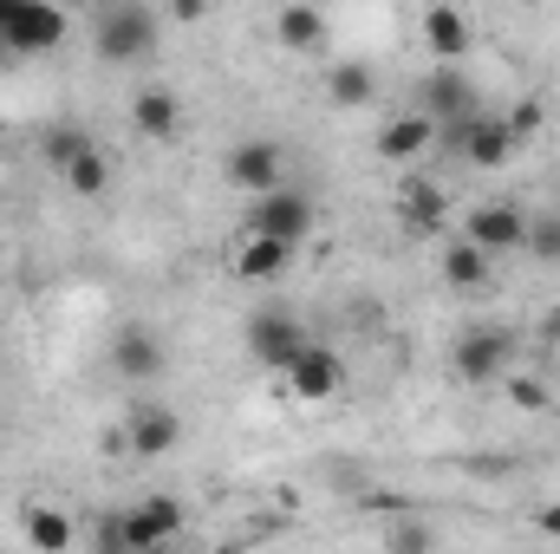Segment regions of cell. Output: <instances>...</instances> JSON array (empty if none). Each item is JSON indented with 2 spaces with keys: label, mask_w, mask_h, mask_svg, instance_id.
Segmentation results:
<instances>
[{
  "label": "cell",
  "mask_w": 560,
  "mask_h": 554,
  "mask_svg": "<svg viewBox=\"0 0 560 554\" xmlns=\"http://www.w3.org/2000/svg\"><path fill=\"white\" fill-rule=\"evenodd\" d=\"M436 138H443V131H436L423 112H398V118H385V131H378V157H385V163H418Z\"/></svg>",
  "instance_id": "cell-18"
},
{
  "label": "cell",
  "mask_w": 560,
  "mask_h": 554,
  "mask_svg": "<svg viewBox=\"0 0 560 554\" xmlns=\"http://www.w3.org/2000/svg\"><path fill=\"white\" fill-rule=\"evenodd\" d=\"M326 33H332V26H326L319 7H300V0H293V7H280L275 13V39L287 46V53H319Z\"/></svg>",
  "instance_id": "cell-22"
},
{
  "label": "cell",
  "mask_w": 560,
  "mask_h": 554,
  "mask_svg": "<svg viewBox=\"0 0 560 554\" xmlns=\"http://www.w3.org/2000/svg\"><path fill=\"white\" fill-rule=\"evenodd\" d=\"M313 196L306 189H275V196H255L248 203V235H268V242H280V249H300L306 235H313Z\"/></svg>",
  "instance_id": "cell-7"
},
{
  "label": "cell",
  "mask_w": 560,
  "mask_h": 554,
  "mask_svg": "<svg viewBox=\"0 0 560 554\" xmlns=\"http://www.w3.org/2000/svg\"><path fill=\"white\" fill-rule=\"evenodd\" d=\"M131 125L150 143H176V131H183V99L170 85H143L138 99H131Z\"/></svg>",
  "instance_id": "cell-13"
},
{
  "label": "cell",
  "mask_w": 560,
  "mask_h": 554,
  "mask_svg": "<svg viewBox=\"0 0 560 554\" xmlns=\"http://www.w3.org/2000/svg\"><path fill=\"white\" fill-rule=\"evenodd\" d=\"M280 385L300 399V405H326V399H339V385H346V366H339V353L332 346H306L287 372H280Z\"/></svg>",
  "instance_id": "cell-11"
},
{
  "label": "cell",
  "mask_w": 560,
  "mask_h": 554,
  "mask_svg": "<svg viewBox=\"0 0 560 554\" xmlns=\"http://www.w3.org/2000/svg\"><path fill=\"white\" fill-rule=\"evenodd\" d=\"M176 443H183V417H176V405H138V412L125 417V450L143 457V463L170 457Z\"/></svg>",
  "instance_id": "cell-12"
},
{
  "label": "cell",
  "mask_w": 560,
  "mask_h": 554,
  "mask_svg": "<svg viewBox=\"0 0 560 554\" xmlns=\"http://www.w3.org/2000/svg\"><path fill=\"white\" fill-rule=\"evenodd\" d=\"M548 346H555V353H560V307H555V313H548Z\"/></svg>",
  "instance_id": "cell-31"
},
{
  "label": "cell",
  "mask_w": 560,
  "mask_h": 554,
  "mask_svg": "<svg viewBox=\"0 0 560 554\" xmlns=\"http://www.w3.org/2000/svg\"><path fill=\"white\" fill-rule=\"evenodd\" d=\"M385 554H436V529L430 522H392L385 529Z\"/></svg>",
  "instance_id": "cell-27"
},
{
  "label": "cell",
  "mask_w": 560,
  "mask_h": 554,
  "mask_svg": "<svg viewBox=\"0 0 560 554\" xmlns=\"http://www.w3.org/2000/svg\"><path fill=\"white\" fill-rule=\"evenodd\" d=\"M59 183H66L72 196H105V189H112V163H105V150L79 157V163H72L66 176H59Z\"/></svg>",
  "instance_id": "cell-24"
},
{
  "label": "cell",
  "mask_w": 560,
  "mask_h": 554,
  "mask_svg": "<svg viewBox=\"0 0 560 554\" xmlns=\"http://www.w3.org/2000/svg\"><path fill=\"white\" fill-rule=\"evenodd\" d=\"M535 262H560V209H541L528 216V242H522Z\"/></svg>",
  "instance_id": "cell-26"
},
{
  "label": "cell",
  "mask_w": 560,
  "mask_h": 554,
  "mask_svg": "<svg viewBox=\"0 0 560 554\" xmlns=\"http://www.w3.org/2000/svg\"><path fill=\"white\" fill-rule=\"evenodd\" d=\"M242 339H248L255 366H268V372H287V366L313 346L293 307H255V313H248V326H242Z\"/></svg>",
  "instance_id": "cell-5"
},
{
  "label": "cell",
  "mask_w": 560,
  "mask_h": 554,
  "mask_svg": "<svg viewBox=\"0 0 560 554\" xmlns=\"http://www.w3.org/2000/svg\"><path fill=\"white\" fill-rule=\"evenodd\" d=\"M398 222H405L411 235H443V222H450V196H443L430 176H411V183L398 189Z\"/></svg>",
  "instance_id": "cell-16"
},
{
  "label": "cell",
  "mask_w": 560,
  "mask_h": 554,
  "mask_svg": "<svg viewBox=\"0 0 560 554\" xmlns=\"http://www.w3.org/2000/svg\"><path fill=\"white\" fill-rule=\"evenodd\" d=\"M176 535H183V503L176 496H143V503L98 522V554H156Z\"/></svg>",
  "instance_id": "cell-1"
},
{
  "label": "cell",
  "mask_w": 560,
  "mask_h": 554,
  "mask_svg": "<svg viewBox=\"0 0 560 554\" xmlns=\"http://www.w3.org/2000/svg\"><path fill=\"white\" fill-rule=\"evenodd\" d=\"M156 39H163V20L143 0H112V7L92 13V53L105 66H138V59L156 53Z\"/></svg>",
  "instance_id": "cell-2"
},
{
  "label": "cell",
  "mask_w": 560,
  "mask_h": 554,
  "mask_svg": "<svg viewBox=\"0 0 560 554\" xmlns=\"http://www.w3.org/2000/svg\"><path fill=\"white\" fill-rule=\"evenodd\" d=\"M20 535H26V549L33 554H72V516L66 509H52V503H33L26 516H20Z\"/></svg>",
  "instance_id": "cell-20"
},
{
  "label": "cell",
  "mask_w": 560,
  "mask_h": 554,
  "mask_svg": "<svg viewBox=\"0 0 560 554\" xmlns=\"http://www.w3.org/2000/svg\"><path fill=\"white\" fill-rule=\"evenodd\" d=\"M436 275H443V287H456V293H482V287H489V275H495V262L456 235V242H443V255H436Z\"/></svg>",
  "instance_id": "cell-19"
},
{
  "label": "cell",
  "mask_w": 560,
  "mask_h": 554,
  "mask_svg": "<svg viewBox=\"0 0 560 554\" xmlns=\"http://www.w3.org/2000/svg\"><path fill=\"white\" fill-rule=\"evenodd\" d=\"M72 33V20L52 0H0V46L7 53H52Z\"/></svg>",
  "instance_id": "cell-6"
},
{
  "label": "cell",
  "mask_w": 560,
  "mask_h": 554,
  "mask_svg": "<svg viewBox=\"0 0 560 554\" xmlns=\"http://www.w3.org/2000/svg\"><path fill=\"white\" fill-rule=\"evenodd\" d=\"M411 112H423L436 131H456V125H469V118L489 112V105H482V92H476V79H469L463 66H430Z\"/></svg>",
  "instance_id": "cell-3"
},
{
  "label": "cell",
  "mask_w": 560,
  "mask_h": 554,
  "mask_svg": "<svg viewBox=\"0 0 560 554\" xmlns=\"http://www.w3.org/2000/svg\"><path fill=\"white\" fill-rule=\"evenodd\" d=\"M418 33H423V46L436 53V66H456L463 53H469V13L463 7H423V20H418Z\"/></svg>",
  "instance_id": "cell-14"
},
{
  "label": "cell",
  "mask_w": 560,
  "mask_h": 554,
  "mask_svg": "<svg viewBox=\"0 0 560 554\" xmlns=\"http://www.w3.org/2000/svg\"><path fill=\"white\" fill-rule=\"evenodd\" d=\"M502 125H509V138L515 143L541 138V131H548V105H541V99H515V105L502 112Z\"/></svg>",
  "instance_id": "cell-25"
},
{
  "label": "cell",
  "mask_w": 560,
  "mask_h": 554,
  "mask_svg": "<svg viewBox=\"0 0 560 554\" xmlns=\"http://www.w3.org/2000/svg\"><path fill=\"white\" fill-rule=\"evenodd\" d=\"M170 366V353H163V339L150 333V326H125L118 339H112V372L118 379H156Z\"/></svg>",
  "instance_id": "cell-15"
},
{
  "label": "cell",
  "mask_w": 560,
  "mask_h": 554,
  "mask_svg": "<svg viewBox=\"0 0 560 554\" xmlns=\"http://www.w3.org/2000/svg\"><path fill=\"white\" fill-rule=\"evenodd\" d=\"M326 99H332L339 112H365V105L378 99V72H372L365 59H339V66L326 72Z\"/></svg>",
  "instance_id": "cell-21"
},
{
  "label": "cell",
  "mask_w": 560,
  "mask_h": 554,
  "mask_svg": "<svg viewBox=\"0 0 560 554\" xmlns=\"http://www.w3.org/2000/svg\"><path fill=\"white\" fill-rule=\"evenodd\" d=\"M463 242L482 249L489 262H495V255H515V249L528 242V209L509 203V196H502V203H476V209L463 216Z\"/></svg>",
  "instance_id": "cell-8"
},
{
  "label": "cell",
  "mask_w": 560,
  "mask_h": 554,
  "mask_svg": "<svg viewBox=\"0 0 560 554\" xmlns=\"http://www.w3.org/2000/svg\"><path fill=\"white\" fill-rule=\"evenodd\" d=\"M287 268H293V249H280V242H268V235H242V242H235V255H229V275L248 280V287L280 280Z\"/></svg>",
  "instance_id": "cell-17"
},
{
  "label": "cell",
  "mask_w": 560,
  "mask_h": 554,
  "mask_svg": "<svg viewBox=\"0 0 560 554\" xmlns=\"http://www.w3.org/2000/svg\"><path fill=\"white\" fill-rule=\"evenodd\" d=\"M92 150H98V138H92L85 125H52V131L39 138V157H46V163H52L59 176H66V170L79 163V157H92Z\"/></svg>",
  "instance_id": "cell-23"
},
{
  "label": "cell",
  "mask_w": 560,
  "mask_h": 554,
  "mask_svg": "<svg viewBox=\"0 0 560 554\" xmlns=\"http://www.w3.org/2000/svg\"><path fill=\"white\" fill-rule=\"evenodd\" d=\"M156 554H183V549H176V542H170V549H156Z\"/></svg>",
  "instance_id": "cell-32"
},
{
  "label": "cell",
  "mask_w": 560,
  "mask_h": 554,
  "mask_svg": "<svg viewBox=\"0 0 560 554\" xmlns=\"http://www.w3.org/2000/svg\"><path fill=\"white\" fill-rule=\"evenodd\" d=\"M222 176L248 196H275V189H287V150L275 138H242L222 157Z\"/></svg>",
  "instance_id": "cell-9"
},
{
  "label": "cell",
  "mask_w": 560,
  "mask_h": 554,
  "mask_svg": "<svg viewBox=\"0 0 560 554\" xmlns=\"http://www.w3.org/2000/svg\"><path fill=\"white\" fill-rule=\"evenodd\" d=\"M202 13H209V7H202V0H176V7H170V20H183V26H196V20H202Z\"/></svg>",
  "instance_id": "cell-30"
},
{
  "label": "cell",
  "mask_w": 560,
  "mask_h": 554,
  "mask_svg": "<svg viewBox=\"0 0 560 554\" xmlns=\"http://www.w3.org/2000/svg\"><path fill=\"white\" fill-rule=\"evenodd\" d=\"M443 138L463 150V163H469V170H502V163H515V150H522V143L509 138L502 112H476L469 125H456V131H443Z\"/></svg>",
  "instance_id": "cell-10"
},
{
  "label": "cell",
  "mask_w": 560,
  "mask_h": 554,
  "mask_svg": "<svg viewBox=\"0 0 560 554\" xmlns=\"http://www.w3.org/2000/svg\"><path fill=\"white\" fill-rule=\"evenodd\" d=\"M509 399H515L522 412H548V405H555L548 379H528V372H509Z\"/></svg>",
  "instance_id": "cell-28"
},
{
  "label": "cell",
  "mask_w": 560,
  "mask_h": 554,
  "mask_svg": "<svg viewBox=\"0 0 560 554\" xmlns=\"http://www.w3.org/2000/svg\"><path fill=\"white\" fill-rule=\"evenodd\" d=\"M535 535H541V542H560V496L535 509Z\"/></svg>",
  "instance_id": "cell-29"
},
{
  "label": "cell",
  "mask_w": 560,
  "mask_h": 554,
  "mask_svg": "<svg viewBox=\"0 0 560 554\" xmlns=\"http://www.w3.org/2000/svg\"><path fill=\"white\" fill-rule=\"evenodd\" d=\"M450 372L463 385H502L515 372V333L509 326H469L456 346H450Z\"/></svg>",
  "instance_id": "cell-4"
}]
</instances>
